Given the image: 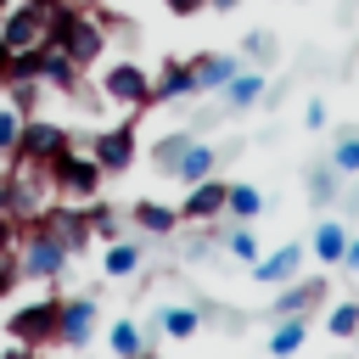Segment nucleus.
<instances>
[{
    "label": "nucleus",
    "mask_w": 359,
    "mask_h": 359,
    "mask_svg": "<svg viewBox=\"0 0 359 359\" xmlns=\"http://www.w3.org/2000/svg\"><path fill=\"white\" fill-rule=\"evenodd\" d=\"M45 45H56V50H67L79 67H90L101 50H107V28L84 11V6H62L56 0V11H50V34H45Z\"/></svg>",
    "instance_id": "f257e3e1"
},
{
    "label": "nucleus",
    "mask_w": 359,
    "mask_h": 359,
    "mask_svg": "<svg viewBox=\"0 0 359 359\" xmlns=\"http://www.w3.org/2000/svg\"><path fill=\"white\" fill-rule=\"evenodd\" d=\"M67 247H62V236L50 230V224H39V219H28L22 224V241H17V269L28 275V280H56L62 269H67Z\"/></svg>",
    "instance_id": "f03ea898"
},
{
    "label": "nucleus",
    "mask_w": 359,
    "mask_h": 359,
    "mask_svg": "<svg viewBox=\"0 0 359 359\" xmlns=\"http://www.w3.org/2000/svg\"><path fill=\"white\" fill-rule=\"evenodd\" d=\"M45 174H50V191H62L67 202H90L95 191H101V180H107V168L90 157V151H56L50 163H45Z\"/></svg>",
    "instance_id": "7ed1b4c3"
},
{
    "label": "nucleus",
    "mask_w": 359,
    "mask_h": 359,
    "mask_svg": "<svg viewBox=\"0 0 359 359\" xmlns=\"http://www.w3.org/2000/svg\"><path fill=\"white\" fill-rule=\"evenodd\" d=\"M50 11H56V0H17V6L0 17V39H6V50H34V45H45V34H50Z\"/></svg>",
    "instance_id": "20e7f679"
},
{
    "label": "nucleus",
    "mask_w": 359,
    "mask_h": 359,
    "mask_svg": "<svg viewBox=\"0 0 359 359\" xmlns=\"http://www.w3.org/2000/svg\"><path fill=\"white\" fill-rule=\"evenodd\" d=\"M56 320H62V297H50V292H45V297L22 303V309L6 320V331H11V337H22V342H34V348L45 353V348L56 342Z\"/></svg>",
    "instance_id": "39448f33"
},
{
    "label": "nucleus",
    "mask_w": 359,
    "mask_h": 359,
    "mask_svg": "<svg viewBox=\"0 0 359 359\" xmlns=\"http://www.w3.org/2000/svg\"><path fill=\"white\" fill-rule=\"evenodd\" d=\"M67 146H73L67 129H62L56 118H39V112H34V118H22V135H17V151H11V157H17V163H50V157L67 151Z\"/></svg>",
    "instance_id": "423d86ee"
},
{
    "label": "nucleus",
    "mask_w": 359,
    "mask_h": 359,
    "mask_svg": "<svg viewBox=\"0 0 359 359\" xmlns=\"http://www.w3.org/2000/svg\"><path fill=\"white\" fill-rule=\"evenodd\" d=\"M101 95L118 101V107H151V73L135 67V62H112L101 73Z\"/></svg>",
    "instance_id": "0eeeda50"
},
{
    "label": "nucleus",
    "mask_w": 359,
    "mask_h": 359,
    "mask_svg": "<svg viewBox=\"0 0 359 359\" xmlns=\"http://www.w3.org/2000/svg\"><path fill=\"white\" fill-rule=\"evenodd\" d=\"M90 157L107 168V174H123L135 163V123H112V129H95L90 135Z\"/></svg>",
    "instance_id": "6e6552de"
},
{
    "label": "nucleus",
    "mask_w": 359,
    "mask_h": 359,
    "mask_svg": "<svg viewBox=\"0 0 359 359\" xmlns=\"http://www.w3.org/2000/svg\"><path fill=\"white\" fill-rule=\"evenodd\" d=\"M95 337V297H67L62 320H56V342L62 348H84Z\"/></svg>",
    "instance_id": "1a4fd4ad"
},
{
    "label": "nucleus",
    "mask_w": 359,
    "mask_h": 359,
    "mask_svg": "<svg viewBox=\"0 0 359 359\" xmlns=\"http://www.w3.org/2000/svg\"><path fill=\"white\" fill-rule=\"evenodd\" d=\"M252 275H258L264 286H286V280H297V275H303V241H286V247H275V252H258Z\"/></svg>",
    "instance_id": "9d476101"
},
{
    "label": "nucleus",
    "mask_w": 359,
    "mask_h": 359,
    "mask_svg": "<svg viewBox=\"0 0 359 359\" xmlns=\"http://www.w3.org/2000/svg\"><path fill=\"white\" fill-rule=\"evenodd\" d=\"M224 196H230V180H213V174H208V180H196L191 196L180 202V219H191V224H196V219H219V213H224Z\"/></svg>",
    "instance_id": "9b49d317"
},
{
    "label": "nucleus",
    "mask_w": 359,
    "mask_h": 359,
    "mask_svg": "<svg viewBox=\"0 0 359 359\" xmlns=\"http://www.w3.org/2000/svg\"><path fill=\"white\" fill-rule=\"evenodd\" d=\"M185 95H196V67H191V62H168V67L151 79V107L185 101Z\"/></svg>",
    "instance_id": "f8f14e48"
},
{
    "label": "nucleus",
    "mask_w": 359,
    "mask_h": 359,
    "mask_svg": "<svg viewBox=\"0 0 359 359\" xmlns=\"http://www.w3.org/2000/svg\"><path fill=\"white\" fill-rule=\"evenodd\" d=\"M309 247H314V258H320L325 269H342V252H348V224H337V219H320Z\"/></svg>",
    "instance_id": "ddd939ff"
},
{
    "label": "nucleus",
    "mask_w": 359,
    "mask_h": 359,
    "mask_svg": "<svg viewBox=\"0 0 359 359\" xmlns=\"http://www.w3.org/2000/svg\"><path fill=\"white\" fill-rule=\"evenodd\" d=\"M213 163H219V151H213L208 140H191L168 174H174V180H185V185H196V180H208V174H213Z\"/></svg>",
    "instance_id": "4468645a"
},
{
    "label": "nucleus",
    "mask_w": 359,
    "mask_h": 359,
    "mask_svg": "<svg viewBox=\"0 0 359 359\" xmlns=\"http://www.w3.org/2000/svg\"><path fill=\"white\" fill-rule=\"evenodd\" d=\"M320 297H325V280H320V275H309V280H297V286L286 280V292H280L275 314H309V309H314Z\"/></svg>",
    "instance_id": "2eb2a0df"
},
{
    "label": "nucleus",
    "mask_w": 359,
    "mask_h": 359,
    "mask_svg": "<svg viewBox=\"0 0 359 359\" xmlns=\"http://www.w3.org/2000/svg\"><path fill=\"white\" fill-rule=\"evenodd\" d=\"M303 337H309V320L303 314H280V325L269 331V359H292L303 348Z\"/></svg>",
    "instance_id": "dca6fc26"
},
{
    "label": "nucleus",
    "mask_w": 359,
    "mask_h": 359,
    "mask_svg": "<svg viewBox=\"0 0 359 359\" xmlns=\"http://www.w3.org/2000/svg\"><path fill=\"white\" fill-rule=\"evenodd\" d=\"M191 67H196V95H202V90H224L241 62H236V56H196Z\"/></svg>",
    "instance_id": "f3484780"
},
{
    "label": "nucleus",
    "mask_w": 359,
    "mask_h": 359,
    "mask_svg": "<svg viewBox=\"0 0 359 359\" xmlns=\"http://www.w3.org/2000/svg\"><path fill=\"white\" fill-rule=\"evenodd\" d=\"M219 95H224V107H236V112H241V107H252V101L264 95V73H252V67L241 73V67H236V73H230V84H224Z\"/></svg>",
    "instance_id": "a211bd4d"
},
{
    "label": "nucleus",
    "mask_w": 359,
    "mask_h": 359,
    "mask_svg": "<svg viewBox=\"0 0 359 359\" xmlns=\"http://www.w3.org/2000/svg\"><path fill=\"white\" fill-rule=\"evenodd\" d=\"M129 219H135L140 230H151V236H168V230L180 224V208H163V202H135V208H129Z\"/></svg>",
    "instance_id": "6ab92c4d"
},
{
    "label": "nucleus",
    "mask_w": 359,
    "mask_h": 359,
    "mask_svg": "<svg viewBox=\"0 0 359 359\" xmlns=\"http://www.w3.org/2000/svg\"><path fill=\"white\" fill-rule=\"evenodd\" d=\"M101 269L112 275V280H123V275H135L140 269V241H107V258H101Z\"/></svg>",
    "instance_id": "aec40b11"
},
{
    "label": "nucleus",
    "mask_w": 359,
    "mask_h": 359,
    "mask_svg": "<svg viewBox=\"0 0 359 359\" xmlns=\"http://www.w3.org/2000/svg\"><path fill=\"white\" fill-rule=\"evenodd\" d=\"M157 325H163L168 337H180V342H185V337H196V331H202V309H191V303H168V309L157 314Z\"/></svg>",
    "instance_id": "412c9836"
},
{
    "label": "nucleus",
    "mask_w": 359,
    "mask_h": 359,
    "mask_svg": "<svg viewBox=\"0 0 359 359\" xmlns=\"http://www.w3.org/2000/svg\"><path fill=\"white\" fill-rule=\"evenodd\" d=\"M224 213H230V219H258V213H264V191L247 185V180H236L230 196H224Z\"/></svg>",
    "instance_id": "4be33fe9"
},
{
    "label": "nucleus",
    "mask_w": 359,
    "mask_h": 359,
    "mask_svg": "<svg viewBox=\"0 0 359 359\" xmlns=\"http://www.w3.org/2000/svg\"><path fill=\"white\" fill-rule=\"evenodd\" d=\"M107 342H112V353H118V359H135V353H146V331H140L135 320H112Z\"/></svg>",
    "instance_id": "5701e85b"
},
{
    "label": "nucleus",
    "mask_w": 359,
    "mask_h": 359,
    "mask_svg": "<svg viewBox=\"0 0 359 359\" xmlns=\"http://www.w3.org/2000/svg\"><path fill=\"white\" fill-rule=\"evenodd\" d=\"M191 140H196L191 129H174V135H163V140L151 146V163H157V168H174V163H180V151H185Z\"/></svg>",
    "instance_id": "b1692460"
},
{
    "label": "nucleus",
    "mask_w": 359,
    "mask_h": 359,
    "mask_svg": "<svg viewBox=\"0 0 359 359\" xmlns=\"http://www.w3.org/2000/svg\"><path fill=\"white\" fill-rule=\"evenodd\" d=\"M224 247H230V252H236V258H241V264H247V269H252V264H258V252H264V247H258V236H252V224H247V219H241V224H236V230H230V236H224Z\"/></svg>",
    "instance_id": "393cba45"
},
{
    "label": "nucleus",
    "mask_w": 359,
    "mask_h": 359,
    "mask_svg": "<svg viewBox=\"0 0 359 359\" xmlns=\"http://www.w3.org/2000/svg\"><path fill=\"white\" fill-rule=\"evenodd\" d=\"M325 331H331V337H359V303L325 309Z\"/></svg>",
    "instance_id": "a878e982"
},
{
    "label": "nucleus",
    "mask_w": 359,
    "mask_h": 359,
    "mask_svg": "<svg viewBox=\"0 0 359 359\" xmlns=\"http://www.w3.org/2000/svg\"><path fill=\"white\" fill-rule=\"evenodd\" d=\"M331 168H337V174H359V135H337V146H331Z\"/></svg>",
    "instance_id": "bb28decb"
},
{
    "label": "nucleus",
    "mask_w": 359,
    "mask_h": 359,
    "mask_svg": "<svg viewBox=\"0 0 359 359\" xmlns=\"http://www.w3.org/2000/svg\"><path fill=\"white\" fill-rule=\"evenodd\" d=\"M17 135H22V112H17L11 101H0V157L17 151Z\"/></svg>",
    "instance_id": "cd10ccee"
},
{
    "label": "nucleus",
    "mask_w": 359,
    "mask_h": 359,
    "mask_svg": "<svg viewBox=\"0 0 359 359\" xmlns=\"http://www.w3.org/2000/svg\"><path fill=\"white\" fill-rule=\"evenodd\" d=\"M17 241H22V219L0 213V258H6V252H17Z\"/></svg>",
    "instance_id": "c85d7f7f"
},
{
    "label": "nucleus",
    "mask_w": 359,
    "mask_h": 359,
    "mask_svg": "<svg viewBox=\"0 0 359 359\" xmlns=\"http://www.w3.org/2000/svg\"><path fill=\"white\" fill-rule=\"evenodd\" d=\"M331 191H337V168H320V174L309 180V196H314V202H331Z\"/></svg>",
    "instance_id": "c756f323"
},
{
    "label": "nucleus",
    "mask_w": 359,
    "mask_h": 359,
    "mask_svg": "<svg viewBox=\"0 0 359 359\" xmlns=\"http://www.w3.org/2000/svg\"><path fill=\"white\" fill-rule=\"evenodd\" d=\"M247 56L252 62H275V39L269 34H247Z\"/></svg>",
    "instance_id": "7c9ffc66"
},
{
    "label": "nucleus",
    "mask_w": 359,
    "mask_h": 359,
    "mask_svg": "<svg viewBox=\"0 0 359 359\" xmlns=\"http://www.w3.org/2000/svg\"><path fill=\"white\" fill-rule=\"evenodd\" d=\"M0 359H39V348H34V342H22V337H11Z\"/></svg>",
    "instance_id": "2f4dec72"
},
{
    "label": "nucleus",
    "mask_w": 359,
    "mask_h": 359,
    "mask_svg": "<svg viewBox=\"0 0 359 359\" xmlns=\"http://www.w3.org/2000/svg\"><path fill=\"white\" fill-rule=\"evenodd\" d=\"M303 123H309V129H325V101H309V107H303Z\"/></svg>",
    "instance_id": "473e14b6"
},
{
    "label": "nucleus",
    "mask_w": 359,
    "mask_h": 359,
    "mask_svg": "<svg viewBox=\"0 0 359 359\" xmlns=\"http://www.w3.org/2000/svg\"><path fill=\"white\" fill-rule=\"evenodd\" d=\"M163 6H168V11H174V17H196V11H202V6H208V0H163Z\"/></svg>",
    "instance_id": "72a5a7b5"
},
{
    "label": "nucleus",
    "mask_w": 359,
    "mask_h": 359,
    "mask_svg": "<svg viewBox=\"0 0 359 359\" xmlns=\"http://www.w3.org/2000/svg\"><path fill=\"white\" fill-rule=\"evenodd\" d=\"M342 269H348V275H359V241H353V236H348V252H342Z\"/></svg>",
    "instance_id": "f704fd0d"
},
{
    "label": "nucleus",
    "mask_w": 359,
    "mask_h": 359,
    "mask_svg": "<svg viewBox=\"0 0 359 359\" xmlns=\"http://www.w3.org/2000/svg\"><path fill=\"white\" fill-rule=\"evenodd\" d=\"M208 6H213V11H230V6H236V0H208Z\"/></svg>",
    "instance_id": "c9c22d12"
},
{
    "label": "nucleus",
    "mask_w": 359,
    "mask_h": 359,
    "mask_svg": "<svg viewBox=\"0 0 359 359\" xmlns=\"http://www.w3.org/2000/svg\"><path fill=\"white\" fill-rule=\"evenodd\" d=\"M6 62H11V50H6V39H0V73H6Z\"/></svg>",
    "instance_id": "e433bc0d"
},
{
    "label": "nucleus",
    "mask_w": 359,
    "mask_h": 359,
    "mask_svg": "<svg viewBox=\"0 0 359 359\" xmlns=\"http://www.w3.org/2000/svg\"><path fill=\"white\" fill-rule=\"evenodd\" d=\"M0 213H11V208H6V180H0Z\"/></svg>",
    "instance_id": "4c0bfd02"
},
{
    "label": "nucleus",
    "mask_w": 359,
    "mask_h": 359,
    "mask_svg": "<svg viewBox=\"0 0 359 359\" xmlns=\"http://www.w3.org/2000/svg\"><path fill=\"white\" fill-rule=\"evenodd\" d=\"M135 359H157V353H135Z\"/></svg>",
    "instance_id": "58836bf2"
},
{
    "label": "nucleus",
    "mask_w": 359,
    "mask_h": 359,
    "mask_svg": "<svg viewBox=\"0 0 359 359\" xmlns=\"http://www.w3.org/2000/svg\"><path fill=\"white\" fill-rule=\"evenodd\" d=\"M0 90H6V73H0Z\"/></svg>",
    "instance_id": "ea45409f"
}]
</instances>
